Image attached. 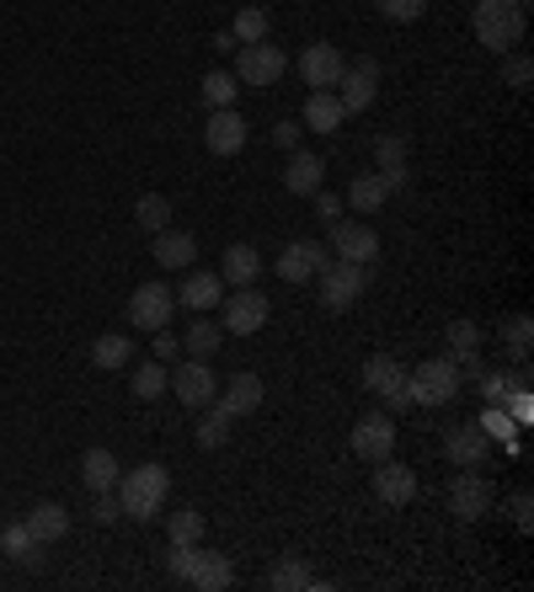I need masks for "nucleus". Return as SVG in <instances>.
I'll use <instances>...</instances> for the list:
<instances>
[{
  "mask_svg": "<svg viewBox=\"0 0 534 592\" xmlns=\"http://www.w3.org/2000/svg\"><path fill=\"white\" fill-rule=\"evenodd\" d=\"M459 363L454 357H422L417 368L407 374V395L411 406H450L454 395H459Z\"/></svg>",
  "mask_w": 534,
  "mask_h": 592,
  "instance_id": "7ed1b4c3",
  "label": "nucleus"
},
{
  "mask_svg": "<svg viewBox=\"0 0 534 592\" xmlns=\"http://www.w3.org/2000/svg\"><path fill=\"white\" fill-rule=\"evenodd\" d=\"M268 588H279V592H299V588H327V582H321V577H310V566H305L299 555H288V560H279V566H273Z\"/></svg>",
  "mask_w": 534,
  "mask_h": 592,
  "instance_id": "473e14b6",
  "label": "nucleus"
},
{
  "mask_svg": "<svg viewBox=\"0 0 534 592\" xmlns=\"http://www.w3.org/2000/svg\"><path fill=\"white\" fill-rule=\"evenodd\" d=\"M385 197H390V187H385V177H379V171H359V177H353V187H348V203H353L359 214H379V208H385Z\"/></svg>",
  "mask_w": 534,
  "mask_h": 592,
  "instance_id": "cd10ccee",
  "label": "nucleus"
},
{
  "mask_svg": "<svg viewBox=\"0 0 534 592\" xmlns=\"http://www.w3.org/2000/svg\"><path fill=\"white\" fill-rule=\"evenodd\" d=\"M128 357H134V342L118 337V331H102V337L91 342V363L107 368V374H113V368H128Z\"/></svg>",
  "mask_w": 534,
  "mask_h": 592,
  "instance_id": "2f4dec72",
  "label": "nucleus"
},
{
  "mask_svg": "<svg viewBox=\"0 0 534 592\" xmlns=\"http://www.w3.org/2000/svg\"><path fill=\"white\" fill-rule=\"evenodd\" d=\"M396 166H407V139H396V134L374 139V171H396Z\"/></svg>",
  "mask_w": 534,
  "mask_h": 592,
  "instance_id": "a18cd8bd",
  "label": "nucleus"
},
{
  "mask_svg": "<svg viewBox=\"0 0 534 592\" xmlns=\"http://www.w3.org/2000/svg\"><path fill=\"white\" fill-rule=\"evenodd\" d=\"M321 305H327L331 316H342V310H353L359 299H364V288H370V267H359V262H331L321 267Z\"/></svg>",
  "mask_w": 534,
  "mask_h": 592,
  "instance_id": "423d86ee",
  "label": "nucleus"
},
{
  "mask_svg": "<svg viewBox=\"0 0 534 592\" xmlns=\"http://www.w3.org/2000/svg\"><path fill=\"white\" fill-rule=\"evenodd\" d=\"M273 267H279L284 283H310V277L327 267V246H321V240H288Z\"/></svg>",
  "mask_w": 534,
  "mask_h": 592,
  "instance_id": "2eb2a0df",
  "label": "nucleus"
},
{
  "mask_svg": "<svg viewBox=\"0 0 534 592\" xmlns=\"http://www.w3.org/2000/svg\"><path fill=\"white\" fill-rule=\"evenodd\" d=\"M257 273H262V257H257V246L236 240V246L225 251V262H219V277H225V283H236V288H247V283H257Z\"/></svg>",
  "mask_w": 534,
  "mask_h": 592,
  "instance_id": "393cba45",
  "label": "nucleus"
},
{
  "mask_svg": "<svg viewBox=\"0 0 534 592\" xmlns=\"http://www.w3.org/2000/svg\"><path fill=\"white\" fill-rule=\"evenodd\" d=\"M166 534H171V545H204V513H198V508H182V513H171Z\"/></svg>",
  "mask_w": 534,
  "mask_h": 592,
  "instance_id": "ea45409f",
  "label": "nucleus"
},
{
  "mask_svg": "<svg viewBox=\"0 0 534 592\" xmlns=\"http://www.w3.org/2000/svg\"><path fill=\"white\" fill-rule=\"evenodd\" d=\"M342 70H348V59H342L331 43H310V48L299 54V76H305L310 91H337Z\"/></svg>",
  "mask_w": 534,
  "mask_h": 592,
  "instance_id": "dca6fc26",
  "label": "nucleus"
},
{
  "mask_svg": "<svg viewBox=\"0 0 534 592\" xmlns=\"http://www.w3.org/2000/svg\"><path fill=\"white\" fill-rule=\"evenodd\" d=\"M204 150L208 156H236L247 150V118L236 107H214L204 118Z\"/></svg>",
  "mask_w": 534,
  "mask_h": 592,
  "instance_id": "4468645a",
  "label": "nucleus"
},
{
  "mask_svg": "<svg viewBox=\"0 0 534 592\" xmlns=\"http://www.w3.org/2000/svg\"><path fill=\"white\" fill-rule=\"evenodd\" d=\"M219 348H225V326H214L208 316H198L188 326V337H182V353L188 357H214Z\"/></svg>",
  "mask_w": 534,
  "mask_h": 592,
  "instance_id": "c756f323",
  "label": "nucleus"
},
{
  "mask_svg": "<svg viewBox=\"0 0 534 592\" xmlns=\"http://www.w3.org/2000/svg\"><path fill=\"white\" fill-rule=\"evenodd\" d=\"M374 11L385 22H422L428 16V0H374Z\"/></svg>",
  "mask_w": 534,
  "mask_h": 592,
  "instance_id": "c03bdc74",
  "label": "nucleus"
},
{
  "mask_svg": "<svg viewBox=\"0 0 534 592\" xmlns=\"http://www.w3.org/2000/svg\"><path fill=\"white\" fill-rule=\"evenodd\" d=\"M236 96H241L236 70H208L204 76V107L208 113H214V107H236Z\"/></svg>",
  "mask_w": 534,
  "mask_h": 592,
  "instance_id": "f704fd0d",
  "label": "nucleus"
},
{
  "mask_svg": "<svg viewBox=\"0 0 534 592\" xmlns=\"http://www.w3.org/2000/svg\"><path fill=\"white\" fill-rule=\"evenodd\" d=\"M497 508V486L481 470H459L450 480V513L459 523H481Z\"/></svg>",
  "mask_w": 534,
  "mask_h": 592,
  "instance_id": "6e6552de",
  "label": "nucleus"
},
{
  "mask_svg": "<svg viewBox=\"0 0 534 592\" xmlns=\"http://www.w3.org/2000/svg\"><path fill=\"white\" fill-rule=\"evenodd\" d=\"M118 513H124V508H118V491H96V502H91V517H96V523H113Z\"/></svg>",
  "mask_w": 534,
  "mask_h": 592,
  "instance_id": "8fccbe9b",
  "label": "nucleus"
},
{
  "mask_svg": "<svg viewBox=\"0 0 534 592\" xmlns=\"http://www.w3.org/2000/svg\"><path fill=\"white\" fill-rule=\"evenodd\" d=\"M288 70V54L284 48H273V43H241V54H236V80L241 86H279Z\"/></svg>",
  "mask_w": 534,
  "mask_h": 592,
  "instance_id": "1a4fd4ad",
  "label": "nucleus"
},
{
  "mask_svg": "<svg viewBox=\"0 0 534 592\" xmlns=\"http://www.w3.org/2000/svg\"><path fill=\"white\" fill-rule=\"evenodd\" d=\"M219 299H225V277L204 273V267H188L182 288H177V305H182V310H193V316H208Z\"/></svg>",
  "mask_w": 534,
  "mask_h": 592,
  "instance_id": "a211bd4d",
  "label": "nucleus"
},
{
  "mask_svg": "<svg viewBox=\"0 0 534 592\" xmlns=\"http://www.w3.org/2000/svg\"><path fill=\"white\" fill-rule=\"evenodd\" d=\"M364 390L379 395L390 411H407L411 406V395H407V368L396 363L390 353H374L370 363H364Z\"/></svg>",
  "mask_w": 534,
  "mask_h": 592,
  "instance_id": "9b49d317",
  "label": "nucleus"
},
{
  "mask_svg": "<svg viewBox=\"0 0 534 592\" xmlns=\"http://www.w3.org/2000/svg\"><path fill=\"white\" fill-rule=\"evenodd\" d=\"M508 513H513V523H519V528L530 534V528H534V497H530V491H513V502H508Z\"/></svg>",
  "mask_w": 534,
  "mask_h": 592,
  "instance_id": "09e8293b",
  "label": "nucleus"
},
{
  "mask_svg": "<svg viewBox=\"0 0 534 592\" xmlns=\"http://www.w3.org/2000/svg\"><path fill=\"white\" fill-rule=\"evenodd\" d=\"M188 588H198V592H225V588H236V566H230V555L198 550V566H193Z\"/></svg>",
  "mask_w": 534,
  "mask_h": 592,
  "instance_id": "4be33fe9",
  "label": "nucleus"
},
{
  "mask_svg": "<svg viewBox=\"0 0 534 592\" xmlns=\"http://www.w3.org/2000/svg\"><path fill=\"white\" fill-rule=\"evenodd\" d=\"M524 5L519 0H476V43L492 48V54H508L524 43Z\"/></svg>",
  "mask_w": 534,
  "mask_h": 592,
  "instance_id": "f03ea898",
  "label": "nucleus"
},
{
  "mask_svg": "<svg viewBox=\"0 0 534 592\" xmlns=\"http://www.w3.org/2000/svg\"><path fill=\"white\" fill-rule=\"evenodd\" d=\"M476 428H481V433L492 437V443H513V437H519V422H513V417H508L502 406H487Z\"/></svg>",
  "mask_w": 534,
  "mask_h": 592,
  "instance_id": "79ce46f5",
  "label": "nucleus"
},
{
  "mask_svg": "<svg viewBox=\"0 0 534 592\" xmlns=\"http://www.w3.org/2000/svg\"><path fill=\"white\" fill-rule=\"evenodd\" d=\"M502 348H508V357L530 363V348H534V320H530V316H508V326H502Z\"/></svg>",
  "mask_w": 534,
  "mask_h": 592,
  "instance_id": "e433bc0d",
  "label": "nucleus"
},
{
  "mask_svg": "<svg viewBox=\"0 0 534 592\" xmlns=\"http://www.w3.org/2000/svg\"><path fill=\"white\" fill-rule=\"evenodd\" d=\"M0 555H11L16 566H38V539H33V528L27 523H5L0 528Z\"/></svg>",
  "mask_w": 534,
  "mask_h": 592,
  "instance_id": "c85d7f7f",
  "label": "nucleus"
},
{
  "mask_svg": "<svg viewBox=\"0 0 534 592\" xmlns=\"http://www.w3.org/2000/svg\"><path fill=\"white\" fill-rule=\"evenodd\" d=\"M166 379H171V368H166L161 357H150V363H139V368H134V379H128V390L139 395V400H161Z\"/></svg>",
  "mask_w": 534,
  "mask_h": 592,
  "instance_id": "c9c22d12",
  "label": "nucleus"
},
{
  "mask_svg": "<svg viewBox=\"0 0 534 592\" xmlns=\"http://www.w3.org/2000/svg\"><path fill=\"white\" fill-rule=\"evenodd\" d=\"M316 219H321V225H337V219H342V197L337 193H327V187H316Z\"/></svg>",
  "mask_w": 534,
  "mask_h": 592,
  "instance_id": "de8ad7c7",
  "label": "nucleus"
},
{
  "mask_svg": "<svg viewBox=\"0 0 534 592\" xmlns=\"http://www.w3.org/2000/svg\"><path fill=\"white\" fill-rule=\"evenodd\" d=\"M519 5H524V11H530V0H519Z\"/></svg>",
  "mask_w": 534,
  "mask_h": 592,
  "instance_id": "5fc2aeb1",
  "label": "nucleus"
},
{
  "mask_svg": "<svg viewBox=\"0 0 534 592\" xmlns=\"http://www.w3.org/2000/svg\"><path fill=\"white\" fill-rule=\"evenodd\" d=\"M150 337H156L150 348H156V357H161V363H171V357H177V348H182V337H171V326H161V331H150Z\"/></svg>",
  "mask_w": 534,
  "mask_h": 592,
  "instance_id": "3c124183",
  "label": "nucleus"
},
{
  "mask_svg": "<svg viewBox=\"0 0 534 592\" xmlns=\"http://www.w3.org/2000/svg\"><path fill=\"white\" fill-rule=\"evenodd\" d=\"M273 316V305H268V294L247 283V288H236V294H225L219 299V326H225V337H257L262 326Z\"/></svg>",
  "mask_w": 534,
  "mask_h": 592,
  "instance_id": "20e7f679",
  "label": "nucleus"
},
{
  "mask_svg": "<svg viewBox=\"0 0 534 592\" xmlns=\"http://www.w3.org/2000/svg\"><path fill=\"white\" fill-rule=\"evenodd\" d=\"M198 550H204V545H171L166 566H171V577H177V582H188V577H193V566H198Z\"/></svg>",
  "mask_w": 534,
  "mask_h": 592,
  "instance_id": "49530a36",
  "label": "nucleus"
},
{
  "mask_svg": "<svg viewBox=\"0 0 534 592\" xmlns=\"http://www.w3.org/2000/svg\"><path fill=\"white\" fill-rule=\"evenodd\" d=\"M374 497H379L385 508L417 502V470H411V465H396V459H379V465H374Z\"/></svg>",
  "mask_w": 534,
  "mask_h": 592,
  "instance_id": "f3484780",
  "label": "nucleus"
},
{
  "mask_svg": "<svg viewBox=\"0 0 534 592\" xmlns=\"http://www.w3.org/2000/svg\"><path fill=\"white\" fill-rule=\"evenodd\" d=\"M331 251H337L342 262L370 267L374 257H379V236H374V225H364V219H337V225H331Z\"/></svg>",
  "mask_w": 534,
  "mask_h": 592,
  "instance_id": "ddd939ff",
  "label": "nucleus"
},
{
  "mask_svg": "<svg viewBox=\"0 0 534 592\" xmlns=\"http://www.w3.org/2000/svg\"><path fill=\"white\" fill-rule=\"evenodd\" d=\"M166 497H171V475L161 465H134L128 475H118V508H124V517L150 523L166 508Z\"/></svg>",
  "mask_w": 534,
  "mask_h": 592,
  "instance_id": "f257e3e1",
  "label": "nucleus"
},
{
  "mask_svg": "<svg viewBox=\"0 0 534 592\" xmlns=\"http://www.w3.org/2000/svg\"><path fill=\"white\" fill-rule=\"evenodd\" d=\"M476 385H481V395H487V406H502V400L519 390V385H530V368H524V363H519L513 374H508V368H487Z\"/></svg>",
  "mask_w": 534,
  "mask_h": 592,
  "instance_id": "7c9ffc66",
  "label": "nucleus"
},
{
  "mask_svg": "<svg viewBox=\"0 0 534 592\" xmlns=\"http://www.w3.org/2000/svg\"><path fill=\"white\" fill-rule=\"evenodd\" d=\"M230 38L236 43H268V11H262V5H241Z\"/></svg>",
  "mask_w": 534,
  "mask_h": 592,
  "instance_id": "a19ab883",
  "label": "nucleus"
},
{
  "mask_svg": "<svg viewBox=\"0 0 534 592\" xmlns=\"http://www.w3.org/2000/svg\"><path fill=\"white\" fill-rule=\"evenodd\" d=\"M444 342H450V357L459 363V357L481 353V326L476 320H450V331H444Z\"/></svg>",
  "mask_w": 534,
  "mask_h": 592,
  "instance_id": "58836bf2",
  "label": "nucleus"
},
{
  "mask_svg": "<svg viewBox=\"0 0 534 592\" xmlns=\"http://www.w3.org/2000/svg\"><path fill=\"white\" fill-rule=\"evenodd\" d=\"M208 48H214V54H236V48H241V43L230 38V33H219V38H208Z\"/></svg>",
  "mask_w": 534,
  "mask_h": 592,
  "instance_id": "864d4df0",
  "label": "nucleus"
},
{
  "mask_svg": "<svg viewBox=\"0 0 534 592\" xmlns=\"http://www.w3.org/2000/svg\"><path fill=\"white\" fill-rule=\"evenodd\" d=\"M230 428H236V417H230V411L214 400V406H204V422L193 428V437H198V448H225Z\"/></svg>",
  "mask_w": 534,
  "mask_h": 592,
  "instance_id": "72a5a7b5",
  "label": "nucleus"
},
{
  "mask_svg": "<svg viewBox=\"0 0 534 592\" xmlns=\"http://www.w3.org/2000/svg\"><path fill=\"white\" fill-rule=\"evenodd\" d=\"M166 390L177 395L188 411H204V406H214V400H219V374L208 368V357H182V363L171 368Z\"/></svg>",
  "mask_w": 534,
  "mask_h": 592,
  "instance_id": "39448f33",
  "label": "nucleus"
},
{
  "mask_svg": "<svg viewBox=\"0 0 534 592\" xmlns=\"http://www.w3.org/2000/svg\"><path fill=\"white\" fill-rule=\"evenodd\" d=\"M22 523L33 528V539H38V545H54V539H65V534H70V513H65L59 502H38V508L22 517Z\"/></svg>",
  "mask_w": 534,
  "mask_h": 592,
  "instance_id": "a878e982",
  "label": "nucleus"
},
{
  "mask_svg": "<svg viewBox=\"0 0 534 592\" xmlns=\"http://www.w3.org/2000/svg\"><path fill=\"white\" fill-rule=\"evenodd\" d=\"M342 123H348V113H342L337 91H310V96H305V128H310V134H337Z\"/></svg>",
  "mask_w": 534,
  "mask_h": 592,
  "instance_id": "b1692460",
  "label": "nucleus"
},
{
  "mask_svg": "<svg viewBox=\"0 0 534 592\" xmlns=\"http://www.w3.org/2000/svg\"><path fill=\"white\" fill-rule=\"evenodd\" d=\"M134 219H139L150 236L166 230V225H171V197H166V193H145L139 203H134Z\"/></svg>",
  "mask_w": 534,
  "mask_h": 592,
  "instance_id": "4c0bfd02",
  "label": "nucleus"
},
{
  "mask_svg": "<svg viewBox=\"0 0 534 592\" xmlns=\"http://www.w3.org/2000/svg\"><path fill=\"white\" fill-rule=\"evenodd\" d=\"M353 454H359L364 465L390 459V454H396V417H390V411H370V417H359V422H353Z\"/></svg>",
  "mask_w": 534,
  "mask_h": 592,
  "instance_id": "9d476101",
  "label": "nucleus"
},
{
  "mask_svg": "<svg viewBox=\"0 0 534 592\" xmlns=\"http://www.w3.org/2000/svg\"><path fill=\"white\" fill-rule=\"evenodd\" d=\"M299 134H305V128H299V123H279V128H273V145H279V150H294V145H299Z\"/></svg>",
  "mask_w": 534,
  "mask_h": 592,
  "instance_id": "603ef678",
  "label": "nucleus"
},
{
  "mask_svg": "<svg viewBox=\"0 0 534 592\" xmlns=\"http://www.w3.org/2000/svg\"><path fill=\"white\" fill-rule=\"evenodd\" d=\"M374 91H379V65H374V59L348 65L342 80H337V102H342V113H348V118H353V113H370Z\"/></svg>",
  "mask_w": 534,
  "mask_h": 592,
  "instance_id": "f8f14e48",
  "label": "nucleus"
},
{
  "mask_svg": "<svg viewBox=\"0 0 534 592\" xmlns=\"http://www.w3.org/2000/svg\"><path fill=\"white\" fill-rule=\"evenodd\" d=\"M219 406L241 422V417H251L257 406H262V374H251V368H241V374H230V379H219Z\"/></svg>",
  "mask_w": 534,
  "mask_h": 592,
  "instance_id": "412c9836",
  "label": "nucleus"
},
{
  "mask_svg": "<svg viewBox=\"0 0 534 592\" xmlns=\"http://www.w3.org/2000/svg\"><path fill=\"white\" fill-rule=\"evenodd\" d=\"M321 182H327V160L310 156V150H294V156H288L284 187H288L294 197H310L316 187H321Z\"/></svg>",
  "mask_w": 534,
  "mask_h": 592,
  "instance_id": "5701e85b",
  "label": "nucleus"
},
{
  "mask_svg": "<svg viewBox=\"0 0 534 592\" xmlns=\"http://www.w3.org/2000/svg\"><path fill=\"white\" fill-rule=\"evenodd\" d=\"M444 454H450L459 470H481L492 459V437L481 433V428H450L444 433Z\"/></svg>",
  "mask_w": 534,
  "mask_h": 592,
  "instance_id": "6ab92c4d",
  "label": "nucleus"
},
{
  "mask_svg": "<svg viewBox=\"0 0 534 592\" xmlns=\"http://www.w3.org/2000/svg\"><path fill=\"white\" fill-rule=\"evenodd\" d=\"M530 80H534V59L530 54H519V48H508V54H502V86L524 91Z\"/></svg>",
  "mask_w": 534,
  "mask_h": 592,
  "instance_id": "37998d69",
  "label": "nucleus"
},
{
  "mask_svg": "<svg viewBox=\"0 0 534 592\" xmlns=\"http://www.w3.org/2000/svg\"><path fill=\"white\" fill-rule=\"evenodd\" d=\"M150 257H156V267L161 273H188L193 267V257H198V240L188 236V230H156V246H150Z\"/></svg>",
  "mask_w": 534,
  "mask_h": 592,
  "instance_id": "aec40b11",
  "label": "nucleus"
},
{
  "mask_svg": "<svg viewBox=\"0 0 534 592\" xmlns=\"http://www.w3.org/2000/svg\"><path fill=\"white\" fill-rule=\"evenodd\" d=\"M81 480L91 491H118V454L107 448H86L81 454Z\"/></svg>",
  "mask_w": 534,
  "mask_h": 592,
  "instance_id": "bb28decb",
  "label": "nucleus"
},
{
  "mask_svg": "<svg viewBox=\"0 0 534 592\" xmlns=\"http://www.w3.org/2000/svg\"><path fill=\"white\" fill-rule=\"evenodd\" d=\"M171 316H177V288L171 283H139L134 294H128V326L134 331H161V326H171Z\"/></svg>",
  "mask_w": 534,
  "mask_h": 592,
  "instance_id": "0eeeda50",
  "label": "nucleus"
}]
</instances>
